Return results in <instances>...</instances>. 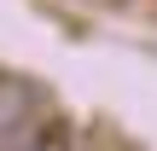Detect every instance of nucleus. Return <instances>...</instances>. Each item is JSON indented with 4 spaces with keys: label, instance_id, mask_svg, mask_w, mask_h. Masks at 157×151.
<instances>
[{
    "label": "nucleus",
    "instance_id": "f257e3e1",
    "mask_svg": "<svg viewBox=\"0 0 157 151\" xmlns=\"http://www.w3.org/2000/svg\"><path fill=\"white\" fill-rule=\"evenodd\" d=\"M29 151H82V145H76V134H70V128H41Z\"/></svg>",
    "mask_w": 157,
    "mask_h": 151
}]
</instances>
